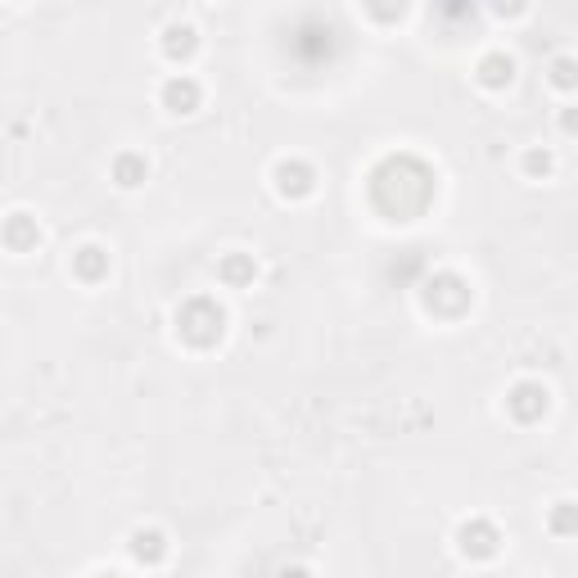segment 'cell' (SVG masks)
I'll use <instances>...</instances> for the list:
<instances>
[{"instance_id":"cell-18","label":"cell","mask_w":578,"mask_h":578,"mask_svg":"<svg viewBox=\"0 0 578 578\" xmlns=\"http://www.w3.org/2000/svg\"><path fill=\"white\" fill-rule=\"evenodd\" d=\"M96 578H122V574H113V569H104V574H96Z\"/></svg>"},{"instance_id":"cell-5","label":"cell","mask_w":578,"mask_h":578,"mask_svg":"<svg viewBox=\"0 0 578 578\" xmlns=\"http://www.w3.org/2000/svg\"><path fill=\"white\" fill-rule=\"evenodd\" d=\"M547 407H552V389H547L543 380H515V385L507 389V416H511L515 425L543 421Z\"/></svg>"},{"instance_id":"cell-17","label":"cell","mask_w":578,"mask_h":578,"mask_svg":"<svg viewBox=\"0 0 578 578\" xmlns=\"http://www.w3.org/2000/svg\"><path fill=\"white\" fill-rule=\"evenodd\" d=\"M276 578H312V569H303V565H285Z\"/></svg>"},{"instance_id":"cell-2","label":"cell","mask_w":578,"mask_h":578,"mask_svg":"<svg viewBox=\"0 0 578 578\" xmlns=\"http://www.w3.org/2000/svg\"><path fill=\"white\" fill-rule=\"evenodd\" d=\"M316 168L308 158H299V154H289V158H276V168H271V190L285 199V203H303V199H312L316 194Z\"/></svg>"},{"instance_id":"cell-1","label":"cell","mask_w":578,"mask_h":578,"mask_svg":"<svg viewBox=\"0 0 578 578\" xmlns=\"http://www.w3.org/2000/svg\"><path fill=\"white\" fill-rule=\"evenodd\" d=\"M173 330H177V340L194 353L218 348L222 335H226V308L213 294H194L173 312Z\"/></svg>"},{"instance_id":"cell-6","label":"cell","mask_w":578,"mask_h":578,"mask_svg":"<svg viewBox=\"0 0 578 578\" xmlns=\"http://www.w3.org/2000/svg\"><path fill=\"white\" fill-rule=\"evenodd\" d=\"M158 104L168 109L173 118H190L203 109V81L194 73H168L158 87Z\"/></svg>"},{"instance_id":"cell-15","label":"cell","mask_w":578,"mask_h":578,"mask_svg":"<svg viewBox=\"0 0 578 578\" xmlns=\"http://www.w3.org/2000/svg\"><path fill=\"white\" fill-rule=\"evenodd\" d=\"M574 81H578V77H574V59L560 55V59L552 64V87H556V91H574Z\"/></svg>"},{"instance_id":"cell-9","label":"cell","mask_w":578,"mask_h":578,"mask_svg":"<svg viewBox=\"0 0 578 578\" xmlns=\"http://www.w3.org/2000/svg\"><path fill=\"white\" fill-rule=\"evenodd\" d=\"M0 244H5L10 254H32L41 244V222L27 209H14L5 222H0Z\"/></svg>"},{"instance_id":"cell-8","label":"cell","mask_w":578,"mask_h":578,"mask_svg":"<svg viewBox=\"0 0 578 578\" xmlns=\"http://www.w3.org/2000/svg\"><path fill=\"white\" fill-rule=\"evenodd\" d=\"M158 51H163V59L168 64H190L194 59V51H199V27L194 23H186V19H173L168 27L158 32Z\"/></svg>"},{"instance_id":"cell-14","label":"cell","mask_w":578,"mask_h":578,"mask_svg":"<svg viewBox=\"0 0 578 578\" xmlns=\"http://www.w3.org/2000/svg\"><path fill=\"white\" fill-rule=\"evenodd\" d=\"M520 168H524V177H533V181H547V177L556 173V154L543 149V145H533V149H524Z\"/></svg>"},{"instance_id":"cell-11","label":"cell","mask_w":578,"mask_h":578,"mask_svg":"<svg viewBox=\"0 0 578 578\" xmlns=\"http://www.w3.org/2000/svg\"><path fill=\"white\" fill-rule=\"evenodd\" d=\"M109 181L118 190H141L149 181V158L141 149H122L113 163H109Z\"/></svg>"},{"instance_id":"cell-3","label":"cell","mask_w":578,"mask_h":578,"mask_svg":"<svg viewBox=\"0 0 578 578\" xmlns=\"http://www.w3.org/2000/svg\"><path fill=\"white\" fill-rule=\"evenodd\" d=\"M421 299H425V312H434V316H462L470 308V285L457 271H438L425 280Z\"/></svg>"},{"instance_id":"cell-16","label":"cell","mask_w":578,"mask_h":578,"mask_svg":"<svg viewBox=\"0 0 578 578\" xmlns=\"http://www.w3.org/2000/svg\"><path fill=\"white\" fill-rule=\"evenodd\" d=\"M552 533H556V538H569V533H574V502H556V511H552Z\"/></svg>"},{"instance_id":"cell-10","label":"cell","mask_w":578,"mask_h":578,"mask_svg":"<svg viewBox=\"0 0 578 578\" xmlns=\"http://www.w3.org/2000/svg\"><path fill=\"white\" fill-rule=\"evenodd\" d=\"M475 81L483 91H507L511 81H515V59L507 51H483L475 59Z\"/></svg>"},{"instance_id":"cell-7","label":"cell","mask_w":578,"mask_h":578,"mask_svg":"<svg viewBox=\"0 0 578 578\" xmlns=\"http://www.w3.org/2000/svg\"><path fill=\"white\" fill-rule=\"evenodd\" d=\"M127 552H132V560H136V565L158 569L163 560L173 556V543H168V533H163L158 524H141V529H132V533H127Z\"/></svg>"},{"instance_id":"cell-13","label":"cell","mask_w":578,"mask_h":578,"mask_svg":"<svg viewBox=\"0 0 578 578\" xmlns=\"http://www.w3.org/2000/svg\"><path fill=\"white\" fill-rule=\"evenodd\" d=\"M73 276L81 285H100L109 276V249L104 244H81V249L73 254Z\"/></svg>"},{"instance_id":"cell-4","label":"cell","mask_w":578,"mask_h":578,"mask_svg":"<svg viewBox=\"0 0 578 578\" xmlns=\"http://www.w3.org/2000/svg\"><path fill=\"white\" fill-rule=\"evenodd\" d=\"M502 529L492 524L488 515H470V520H462L457 524V552L466 556V560H492L502 552Z\"/></svg>"},{"instance_id":"cell-12","label":"cell","mask_w":578,"mask_h":578,"mask_svg":"<svg viewBox=\"0 0 578 578\" xmlns=\"http://www.w3.org/2000/svg\"><path fill=\"white\" fill-rule=\"evenodd\" d=\"M218 280L226 285V289H249L254 280H258V258L254 254H222L218 258Z\"/></svg>"}]
</instances>
